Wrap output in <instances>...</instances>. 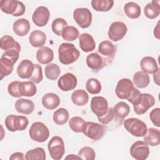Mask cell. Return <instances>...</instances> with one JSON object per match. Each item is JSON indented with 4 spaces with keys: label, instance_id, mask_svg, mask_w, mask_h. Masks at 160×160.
<instances>
[{
    "label": "cell",
    "instance_id": "obj_1",
    "mask_svg": "<svg viewBox=\"0 0 160 160\" xmlns=\"http://www.w3.org/2000/svg\"><path fill=\"white\" fill-rule=\"evenodd\" d=\"M59 60L65 65L73 63L79 58L80 52L73 44L69 42L62 43L58 48Z\"/></svg>",
    "mask_w": 160,
    "mask_h": 160
},
{
    "label": "cell",
    "instance_id": "obj_2",
    "mask_svg": "<svg viewBox=\"0 0 160 160\" xmlns=\"http://www.w3.org/2000/svg\"><path fill=\"white\" fill-rule=\"evenodd\" d=\"M132 104L135 113L142 115L154 105L155 99L151 94L140 93Z\"/></svg>",
    "mask_w": 160,
    "mask_h": 160
},
{
    "label": "cell",
    "instance_id": "obj_3",
    "mask_svg": "<svg viewBox=\"0 0 160 160\" xmlns=\"http://www.w3.org/2000/svg\"><path fill=\"white\" fill-rule=\"evenodd\" d=\"M124 128L136 137H142L147 131V126L141 120L138 118H129L124 121Z\"/></svg>",
    "mask_w": 160,
    "mask_h": 160
},
{
    "label": "cell",
    "instance_id": "obj_4",
    "mask_svg": "<svg viewBox=\"0 0 160 160\" xmlns=\"http://www.w3.org/2000/svg\"><path fill=\"white\" fill-rule=\"evenodd\" d=\"M0 8L3 12L7 14H11L13 16H22L26 11V8L24 4L19 1H1Z\"/></svg>",
    "mask_w": 160,
    "mask_h": 160
},
{
    "label": "cell",
    "instance_id": "obj_5",
    "mask_svg": "<svg viewBox=\"0 0 160 160\" xmlns=\"http://www.w3.org/2000/svg\"><path fill=\"white\" fill-rule=\"evenodd\" d=\"M29 134L32 140L38 142H43L48 139L49 131L43 122H35L30 127Z\"/></svg>",
    "mask_w": 160,
    "mask_h": 160
},
{
    "label": "cell",
    "instance_id": "obj_6",
    "mask_svg": "<svg viewBox=\"0 0 160 160\" xmlns=\"http://www.w3.org/2000/svg\"><path fill=\"white\" fill-rule=\"evenodd\" d=\"M5 126L11 132L17 131H24L29 124L28 119L24 116H16L14 114L8 115L5 119Z\"/></svg>",
    "mask_w": 160,
    "mask_h": 160
},
{
    "label": "cell",
    "instance_id": "obj_7",
    "mask_svg": "<svg viewBox=\"0 0 160 160\" xmlns=\"http://www.w3.org/2000/svg\"><path fill=\"white\" fill-rule=\"evenodd\" d=\"M106 131L105 126L91 121L86 122L82 129L83 134L92 140H99L104 135Z\"/></svg>",
    "mask_w": 160,
    "mask_h": 160
},
{
    "label": "cell",
    "instance_id": "obj_8",
    "mask_svg": "<svg viewBox=\"0 0 160 160\" xmlns=\"http://www.w3.org/2000/svg\"><path fill=\"white\" fill-rule=\"evenodd\" d=\"M48 149L51 157L53 159H61L65 152L64 142L62 139L58 136H53L48 142Z\"/></svg>",
    "mask_w": 160,
    "mask_h": 160
},
{
    "label": "cell",
    "instance_id": "obj_9",
    "mask_svg": "<svg viewBox=\"0 0 160 160\" xmlns=\"http://www.w3.org/2000/svg\"><path fill=\"white\" fill-rule=\"evenodd\" d=\"M73 18L81 28L85 29L90 26L92 22V13L86 8L76 9L73 12Z\"/></svg>",
    "mask_w": 160,
    "mask_h": 160
},
{
    "label": "cell",
    "instance_id": "obj_10",
    "mask_svg": "<svg viewBox=\"0 0 160 160\" xmlns=\"http://www.w3.org/2000/svg\"><path fill=\"white\" fill-rule=\"evenodd\" d=\"M134 84L128 78L120 79L116 85L115 92L117 97L121 99H128L134 89Z\"/></svg>",
    "mask_w": 160,
    "mask_h": 160
},
{
    "label": "cell",
    "instance_id": "obj_11",
    "mask_svg": "<svg viewBox=\"0 0 160 160\" xmlns=\"http://www.w3.org/2000/svg\"><path fill=\"white\" fill-rule=\"evenodd\" d=\"M128 31V28L125 23L121 21H115L109 26L108 35L110 40L117 42L122 39Z\"/></svg>",
    "mask_w": 160,
    "mask_h": 160
},
{
    "label": "cell",
    "instance_id": "obj_12",
    "mask_svg": "<svg viewBox=\"0 0 160 160\" xmlns=\"http://www.w3.org/2000/svg\"><path fill=\"white\" fill-rule=\"evenodd\" d=\"M131 156L137 160H145L149 155V145L142 141L134 142L130 148Z\"/></svg>",
    "mask_w": 160,
    "mask_h": 160
},
{
    "label": "cell",
    "instance_id": "obj_13",
    "mask_svg": "<svg viewBox=\"0 0 160 160\" xmlns=\"http://www.w3.org/2000/svg\"><path fill=\"white\" fill-rule=\"evenodd\" d=\"M108 101L102 96H95L91 99V109L98 118L104 116L108 110Z\"/></svg>",
    "mask_w": 160,
    "mask_h": 160
},
{
    "label": "cell",
    "instance_id": "obj_14",
    "mask_svg": "<svg viewBox=\"0 0 160 160\" xmlns=\"http://www.w3.org/2000/svg\"><path fill=\"white\" fill-rule=\"evenodd\" d=\"M98 52L102 56V59L108 64L110 60L112 61L116 52V47L109 41H103L100 42L98 47Z\"/></svg>",
    "mask_w": 160,
    "mask_h": 160
},
{
    "label": "cell",
    "instance_id": "obj_15",
    "mask_svg": "<svg viewBox=\"0 0 160 160\" xmlns=\"http://www.w3.org/2000/svg\"><path fill=\"white\" fill-rule=\"evenodd\" d=\"M50 18V12L45 6H39L34 11L32 19L33 22L39 27L46 26Z\"/></svg>",
    "mask_w": 160,
    "mask_h": 160
},
{
    "label": "cell",
    "instance_id": "obj_16",
    "mask_svg": "<svg viewBox=\"0 0 160 160\" xmlns=\"http://www.w3.org/2000/svg\"><path fill=\"white\" fill-rule=\"evenodd\" d=\"M77 78L72 73L67 72L60 77L58 81L59 88L63 91L73 90L76 87Z\"/></svg>",
    "mask_w": 160,
    "mask_h": 160
},
{
    "label": "cell",
    "instance_id": "obj_17",
    "mask_svg": "<svg viewBox=\"0 0 160 160\" xmlns=\"http://www.w3.org/2000/svg\"><path fill=\"white\" fill-rule=\"evenodd\" d=\"M34 66L29 59H23L18 66L17 74L22 79H29L34 71Z\"/></svg>",
    "mask_w": 160,
    "mask_h": 160
},
{
    "label": "cell",
    "instance_id": "obj_18",
    "mask_svg": "<svg viewBox=\"0 0 160 160\" xmlns=\"http://www.w3.org/2000/svg\"><path fill=\"white\" fill-rule=\"evenodd\" d=\"M86 64L92 71L98 72L107 64L99 54L93 52L86 57Z\"/></svg>",
    "mask_w": 160,
    "mask_h": 160
},
{
    "label": "cell",
    "instance_id": "obj_19",
    "mask_svg": "<svg viewBox=\"0 0 160 160\" xmlns=\"http://www.w3.org/2000/svg\"><path fill=\"white\" fill-rule=\"evenodd\" d=\"M16 111L23 114H30L34 110V104L29 99L20 98L18 99L14 104Z\"/></svg>",
    "mask_w": 160,
    "mask_h": 160
},
{
    "label": "cell",
    "instance_id": "obj_20",
    "mask_svg": "<svg viewBox=\"0 0 160 160\" xmlns=\"http://www.w3.org/2000/svg\"><path fill=\"white\" fill-rule=\"evenodd\" d=\"M79 47L85 52L93 51L96 48V42L93 37L89 33H82L79 36Z\"/></svg>",
    "mask_w": 160,
    "mask_h": 160
},
{
    "label": "cell",
    "instance_id": "obj_21",
    "mask_svg": "<svg viewBox=\"0 0 160 160\" xmlns=\"http://www.w3.org/2000/svg\"><path fill=\"white\" fill-rule=\"evenodd\" d=\"M140 67L142 71L148 74H154L159 69L156 59L150 56H146L142 58L140 61Z\"/></svg>",
    "mask_w": 160,
    "mask_h": 160
},
{
    "label": "cell",
    "instance_id": "obj_22",
    "mask_svg": "<svg viewBox=\"0 0 160 160\" xmlns=\"http://www.w3.org/2000/svg\"><path fill=\"white\" fill-rule=\"evenodd\" d=\"M31 28L29 21L25 18L17 19L13 24L14 32L19 36H24L29 32Z\"/></svg>",
    "mask_w": 160,
    "mask_h": 160
},
{
    "label": "cell",
    "instance_id": "obj_23",
    "mask_svg": "<svg viewBox=\"0 0 160 160\" xmlns=\"http://www.w3.org/2000/svg\"><path fill=\"white\" fill-rule=\"evenodd\" d=\"M54 58V52L52 49L48 47H41L36 52V59L42 64H49Z\"/></svg>",
    "mask_w": 160,
    "mask_h": 160
},
{
    "label": "cell",
    "instance_id": "obj_24",
    "mask_svg": "<svg viewBox=\"0 0 160 160\" xmlns=\"http://www.w3.org/2000/svg\"><path fill=\"white\" fill-rule=\"evenodd\" d=\"M42 104L47 109L52 110L57 108L60 104L59 97L55 93L45 94L42 98Z\"/></svg>",
    "mask_w": 160,
    "mask_h": 160
},
{
    "label": "cell",
    "instance_id": "obj_25",
    "mask_svg": "<svg viewBox=\"0 0 160 160\" xmlns=\"http://www.w3.org/2000/svg\"><path fill=\"white\" fill-rule=\"evenodd\" d=\"M0 48L5 51L11 50H16L21 51V46L19 43L16 41L12 37L9 35H4L0 39Z\"/></svg>",
    "mask_w": 160,
    "mask_h": 160
},
{
    "label": "cell",
    "instance_id": "obj_26",
    "mask_svg": "<svg viewBox=\"0 0 160 160\" xmlns=\"http://www.w3.org/2000/svg\"><path fill=\"white\" fill-rule=\"evenodd\" d=\"M144 142L151 146H157L160 143V131L158 129L150 128L144 135Z\"/></svg>",
    "mask_w": 160,
    "mask_h": 160
},
{
    "label": "cell",
    "instance_id": "obj_27",
    "mask_svg": "<svg viewBox=\"0 0 160 160\" xmlns=\"http://www.w3.org/2000/svg\"><path fill=\"white\" fill-rule=\"evenodd\" d=\"M46 40V34L40 30H35L32 31L29 37V43L34 48L43 47V46L45 44Z\"/></svg>",
    "mask_w": 160,
    "mask_h": 160
},
{
    "label": "cell",
    "instance_id": "obj_28",
    "mask_svg": "<svg viewBox=\"0 0 160 160\" xmlns=\"http://www.w3.org/2000/svg\"><path fill=\"white\" fill-rule=\"evenodd\" d=\"M159 2V1H152L145 6L144 13L146 18L152 19L159 16L160 13Z\"/></svg>",
    "mask_w": 160,
    "mask_h": 160
},
{
    "label": "cell",
    "instance_id": "obj_29",
    "mask_svg": "<svg viewBox=\"0 0 160 160\" xmlns=\"http://www.w3.org/2000/svg\"><path fill=\"white\" fill-rule=\"evenodd\" d=\"M15 63L9 58L1 56L0 59V75L1 80L9 75L13 71Z\"/></svg>",
    "mask_w": 160,
    "mask_h": 160
},
{
    "label": "cell",
    "instance_id": "obj_30",
    "mask_svg": "<svg viewBox=\"0 0 160 160\" xmlns=\"http://www.w3.org/2000/svg\"><path fill=\"white\" fill-rule=\"evenodd\" d=\"M19 91L22 96L32 97L36 94L37 88L34 83L31 81H23L21 82L19 86Z\"/></svg>",
    "mask_w": 160,
    "mask_h": 160
},
{
    "label": "cell",
    "instance_id": "obj_31",
    "mask_svg": "<svg viewBox=\"0 0 160 160\" xmlns=\"http://www.w3.org/2000/svg\"><path fill=\"white\" fill-rule=\"evenodd\" d=\"M89 100L88 93L83 89L75 90L71 94V101L76 106H83Z\"/></svg>",
    "mask_w": 160,
    "mask_h": 160
},
{
    "label": "cell",
    "instance_id": "obj_32",
    "mask_svg": "<svg viewBox=\"0 0 160 160\" xmlns=\"http://www.w3.org/2000/svg\"><path fill=\"white\" fill-rule=\"evenodd\" d=\"M134 84L138 88H146L150 82V78L147 73L143 71H138L133 75Z\"/></svg>",
    "mask_w": 160,
    "mask_h": 160
},
{
    "label": "cell",
    "instance_id": "obj_33",
    "mask_svg": "<svg viewBox=\"0 0 160 160\" xmlns=\"http://www.w3.org/2000/svg\"><path fill=\"white\" fill-rule=\"evenodd\" d=\"M125 14L131 19H137L141 15L140 6L134 2H128L124 6Z\"/></svg>",
    "mask_w": 160,
    "mask_h": 160
},
{
    "label": "cell",
    "instance_id": "obj_34",
    "mask_svg": "<svg viewBox=\"0 0 160 160\" xmlns=\"http://www.w3.org/2000/svg\"><path fill=\"white\" fill-rule=\"evenodd\" d=\"M113 0H92L91 6L96 11L107 12L109 11L113 6Z\"/></svg>",
    "mask_w": 160,
    "mask_h": 160
},
{
    "label": "cell",
    "instance_id": "obj_35",
    "mask_svg": "<svg viewBox=\"0 0 160 160\" xmlns=\"http://www.w3.org/2000/svg\"><path fill=\"white\" fill-rule=\"evenodd\" d=\"M114 116L119 119H124L130 112V107L129 105L123 101L118 102L112 108Z\"/></svg>",
    "mask_w": 160,
    "mask_h": 160
},
{
    "label": "cell",
    "instance_id": "obj_36",
    "mask_svg": "<svg viewBox=\"0 0 160 160\" xmlns=\"http://www.w3.org/2000/svg\"><path fill=\"white\" fill-rule=\"evenodd\" d=\"M69 116L68 110L65 108H61L56 110L53 113V121L58 125H63L68 122Z\"/></svg>",
    "mask_w": 160,
    "mask_h": 160
},
{
    "label": "cell",
    "instance_id": "obj_37",
    "mask_svg": "<svg viewBox=\"0 0 160 160\" xmlns=\"http://www.w3.org/2000/svg\"><path fill=\"white\" fill-rule=\"evenodd\" d=\"M44 73L46 77L52 81L58 79L61 73V70L58 65L55 63L48 64L44 70Z\"/></svg>",
    "mask_w": 160,
    "mask_h": 160
},
{
    "label": "cell",
    "instance_id": "obj_38",
    "mask_svg": "<svg viewBox=\"0 0 160 160\" xmlns=\"http://www.w3.org/2000/svg\"><path fill=\"white\" fill-rule=\"evenodd\" d=\"M79 36V31L72 26H66L62 31L61 36L63 39L68 41H72L78 38Z\"/></svg>",
    "mask_w": 160,
    "mask_h": 160
},
{
    "label": "cell",
    "instance_id": "obj_39",
    "mask_svg": "<svg viewBox=\"0 0 160 160\" xmlns=\"http://www.w3.org/2000/svg\"><path fill=\"white\" fill-rule=\"evenodd\" d=\"M26 159L27 160H45L46 152L42 148H36L28 151L26 154Z\"/></svg>",
    "mask_w": 160,
    "mask_h": 160
},
{
    "label": "cell",
    "instance_id": "obj_40",
    "mask_svg": "<svg viewBox=\"0 0 160 160\" xmlns=\"http://www.w3.org/2000/svg\"><path fill=\"white\" fill-rule=\"evenodd\" d=\"M101 84L96 78L89 79L86 83V89L88 92L92 94H97L101 91Z\"/></svg>",
    "mask_w": 160,
    "mask_h": 160
},
{
    "label": "cell",
    "instance_id": "obj_41",
    "mask_svg": "<svg viewBox=\"0 0 160 160\" xmlns=\"http://www.w3.org/2000/svg\"><path fill=\"white\" fill-rule=\"evenodd\" d=\"M85 121L81 117L74 116L69 120V126L71 130L75 132H81L85 124Z\"/></svg>",
    "mask_w": 160,
    "mask_h": 160
},
{
    "label": "cell",
    "instance_id": "obj_42",
    "mask_svg": "<svg viewBox=\"0 0 160 160\" xmlns=\"http://www.w3.org/2000/svg\"><path fill=\"white\" fill-rule=\"evenodd\" d=\"M68 26V23L62 18H56L53 20L51 24V29L52 32L57 36H61L63 29Z\"/></svg>",
    "mask_w": 160,
    "mask_h": 160
},
{
    "label": "cell",
    "instance_id": "obj_43",
    "mask_svg": "<svg viewBox=\"0 0 160 160\" xmlns=\"http://www.w3.org/2000/svg\"><path fill=\"white\" fill-rule=\"evenodd\" d=\"M78 156L81 159L94 160L96 157L95 151L91 147L85 146L82 148L78 152Z\"/></svg>",
    "mask_w": 160,
    "mask_h": 160
},
{
    "label": "cell",
    "instance_id": "obj_44",
    "mask_svg": "<svg viewBox=\"0 0 160 160\" xmlns=\"http://www.w3.org/2000/svg\"><path fill=\"white\" fill-rule=\"evenodd\" d=\"M42 79H43V76H42V67L41 65L38 64H35L33 73L31 77L29 78V79L33 82L36 84H38L40 82H41Z\"/></svg>",
    "mask_w": 160,
    "mask_h": 160
},
{
    "label": "cell",
    "instance_id": "obj_45",
    "mask_svg": "<svg viewBox=\"0 0 160 160\" xmlns=\"http://www.w3.org/2000/svg\"><path fill=\"white\" fill-rule=\"evenodd\" d=\"M20 83L21 82L18 81H14L8 85V91L11 96L14 98H20L22 96L19 91V86Z\"/></svg>",
    "mask_w": 160,
    "mask_h": 160
},
{
    "label": "cell",
    "instance_id": "obj_46",
    "mask_svg": "<svg viewBox=\"0 0 160 160\" xmlns=\"http://www.w3.org/2000/svg\"><path fill=\"white\" fill-rule=\"evenodd\" d=\"M114 114L113 112V109L111 108H108V110L107 112L102 116L98 118V121L102 124H107L109 123L112 120L114 119Z\"/></svg>",
    "mask_w": 160,
    "mask_h": 160
},
{
    "label": "cell",
    "instance_id": "obj_47",
    "mask_svg": "<svg viewBox=\"0 0 160 160\" xmlns=\"http://www.w3.org/2000/svg\"><path fill=\"white\" fill-rule=\"evenodd\" d=\"M149 118L154 126L159 128L160 127V109L159 108L153 109L149 114Z\"/></svg>",
    "mask_w": 160,
    "mask_h": 160
},
{
    "label": "cell",
    "instance_id": "obj_48",
    "mask_svg": "<svg viewBox=\"0 0 160 160\" xmlns=\"http://www.w3.org/2000/svg\"><path fill=\"white\" fill-rule=\"evenodd\" d=\"M25 159H26V156H24V154L21 152H14L12 154H11V156L9 158L10 160H16V159L23 160Z\"/></svg>",
    "mask_w": 160,
    "mask_h": 160
},
{
    "label": "cell",
    "instance_id": "obj_49",
    "mask_svg": "<svg viewBox=\"0 0 160 160\" xmlns=\"http://www.w3.org/2000/svg\"><path fill=\"white\" fill-rule=\"evenodd\" d=\"M159 68L158 69V70L155 72L154 73V82L158 85V86H159Z\"/></svg>",
    "mask_w": 160,
    "mask_h": 160
},
{
    "label": "cell",
    "instance_id": "obj_50",
    "mask_svg": "<svg viewBox=\"0 0 160 160\" xmlns=\"http://www.w3.org/2000/svg\"><path fill=\"white\" fill-rule=\"evenodd\" d=\"M159 21L158 22V24H157V26H156V28H154V36L157 38V39H159Z\"/></svg>",
    "mask_w": 160,
    "mask_h": 160
},
{
    "label": "cell",
    "instance_id": "obj_51",
    "mask_svg": "<svg viewBox=\"0 0 160 160\" xmlns=\"http://www.w3.org/2000/svg\"><path fill=\"white\" fill-rule=\"evenodd\" d=\"M65 159H81V158L78 156H75V155H74V154H69L67 157H66V158Z\"/></svg>",
    "mask_w": 160,
    "mask_h": 160
}]
</instances>
